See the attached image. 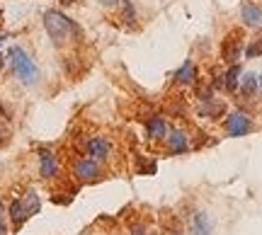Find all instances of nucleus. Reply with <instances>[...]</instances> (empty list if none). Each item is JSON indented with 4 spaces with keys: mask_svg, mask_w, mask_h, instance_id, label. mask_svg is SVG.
<instances>
[{
    "mask_svg": "<svg viewBox=\"0 0 262 235\" xmlns=\"http://www.w3.org/2000/svg\"><path fill=\"white\" fill-rule=\"evenodd\" d=\"M83 148H85V155L97 160V162H107L110 155H112V141L107 136H102V133H95L90 138H85Z\"/></svg>",
    "mask_w": 262,
    "mask_h": 235,
    "instance_id": "0eeeda50",
    "label": "nucleus"
},
{
    "mask_svg": "<svg viewBox=\"0 0 262 235\" xmlns=\"http://www.w3.org/2000/svg\"><path fill=\"white\" fill-rule=\"evenodd\" d=\"M8 66L12 70V76L17 78L22 85H27V87H32V85H37L41 80V70H39L37 61L29 56L19 44H12L8 49Z\"/></svg>",
    "mask_w": 262,
    "mask_h": 235,
    "instance_id": "f03ea898",
    "label": "nucleus"
},
{
    "mask_svg": "<svg viewBox=\"0 0 262 235\" xmlns=\"http://www.w3.org/2000/svg\"><path fill=\"white\" fill-rule=\"evenodd\" d=\"M224 131L226 136L231 138H243V136H250L255 131V119L250 112L245 109H233L224 116Z\"/></svg>",
    "mask_w": 262,
    "mask_h": 235,
    "instance_id": "7ed1b4c3",
    "label": "nucleus"
},
{
    "mask_svg": "<svg viewBox=\"0 0 262 235\" xmlns=\"http://www.w3.org/2000/svg\"><path fill=\"white\" fill-rule=\"evenodd\" d=\"M257 92H260V97H262V73L257 76Z\"/></svg>",
    "mask_w": 262,
    "mask_h": 235,
    "instance_id": "a878e982",
    "label": "nucleus"
},
{
    "mask_svg": "<svg viewBox=\"0 0 262 235\" xmlns=\"http://www.w3.org/2000/svg\"><path fill=\"white\" fill-rule=\"evenodd\" d=\"M241 78H243V68H241V63H233V66H228L226 70H221V73H216L214 76V90L238 92Z\"/></svg>",
    "mask_w": 262,
    "mask_h": 235,
    "instance_id": "6e6552de",
    "label": "nucleus"
},
{
    "mask_svg": "<svg viewBox=\"0 0 262 235\" xmlns=\"http://www.w3.org/2000/svg\"><path fill=\"white\" fill-rule=\"evenodd\" d=\"M61 175V160L56 153H51L49 148L39 151V177L41 179H56Z\"/></svg>",
    "mask_w": 262,
    "mask_h": 235,
    "instance_id": "9d476101",
    "label": "nucleus"
},
{
    "mask_svg": "<svg viewBox=\"0 0 262 235\" xmlns=\"http://www.w3.org/2000/svg\"><path fill=\"white\" fill-rule=\"evenodd\" d=\"M22 206H25V211H27V216H37L39 211H41V197H39L34 189H27L25 194H22Z\"/></svg>",
    "mask_w": 262,
    "mask_h": 235,
    "instance_id": "dca6fc26",
    "label": "nucleus"
},
{
    "mask_svg": "<svg viewBox=\"0 0 262 235\" xmlns=\"http://www.w3.org/2000/svg\"><path fill=\"white\" fill-rule=\"evenodd\" d=\"M97 3H100L102 8H119L124 0H97Z\"/></svg>",
    "mask_w": 262,
    "mask_h": 235,
    "instance_id": "b1692460",
    "label": "nucleus"
},
{
    "mask_svg": "<svg viewBox=\"0 0 262 235\" xmlns=\"http://www.w3.org/2000/svg\"><path fill=\"white\" fill-rule=\"evenodd\" d=\"M168 235H185V233H182V230H170Z\"/></svg>",
    "mask_w": 262,
    "mask_h": 235,
    "instance_id": "c85d7f7f",
    "label": "nucleus"
},
{
    "mask_svg": "<svg viewBox=\"0 0 262 235\" xmlns=\"http://www.w3.org/2000/svg\"><path fill=\"white\" fill-rule=\"evenodd\" d=\"M196 114L199 119H211V122H219L226 116V100H219V97H211V100H202L196 104Z\"/></svg>",
    "mask_w": 262,
    "mask_h": 235,
    "instance_id": "f8f14e48",
    "label": "nucleus"
},
{
    "mask_svg": "<svg viewBox=\"0 0 262 235\" xmlns=\"http://www.w3.org/2000/svg\"><path fill=\"white\" fill-rule=\"evenodd\" d=\"M0 235H8V211H5L3 199H0Z\"/></svg>",
    "mask_w": 262,
    "mask_h": 235,
    "instance_id": "412c9836",
    "label": "nucleus"
},
{
    "mask_svg": "<svg viewBox=\"0 0 262 235\" xmlns=\"http://www.w3.org/2000/svg\"><path fill=\"white\" fill-rule=\"evenodd\" d=\"M129 233H131V235H158L156 230H148V228L141 226V223H139V226H131V228H129Z\"/></svg>",
    "mask_w": 262,
    "mask_h": 235,
    "instance_id": "4be33fe9",
    "label": "nucleus"
},
{
    "mask_svg": "<svg viewBox=\"0 0 262 235\" xmlns=\"http://www.w3.org/2000/svg\"><path fill=\"white\" fill-rule=\"evenodd\" d=\"M8 39H10V34H5V37H0V46H3V44H5Z\"/></svg>",
    "mask_w": 262,
    "mask_h": 235,
    "instance_id": "cd10ccee",
    "label": "nucleus"
},
{
    "mask_svg": "<svg viewBox=\"0 0 262 235\" xmlns=\"http://www.w3.org/2000/svg\"><path fill=\"white\" fill-rule=\"evenodd\" d=\"M245 51V34L243 29H231L224 37V44H221V61L224 66H233L241 61Z\"/></svg>",
    "mask_w": 262,
    "mask_h": 235,
    "instance_id": "20e7f679",
    "label": "nucleus"
},
{
    "mask_svg": "<svg viewBox=\"0 0 262 235\" xmlns=\"http://www.w3.org/2000/svg\"><path fill=\"white\" fill-rule=\"evenodd\" d=\"M163 143H165V151L170 155H185L192 148V136L185 129H180V126H170Z\"/></svg>",
    "mask_w": 262,
    "mask_h": 235,
    "instance_id": "423d86ee",
    "label": "nucleus"
},
{
    "mask_svg": "<svg viewBox=\"0 0 262 235\" xmlns=\"http://www.w3.org/2000/svg\"><path fill=\"white\" fill-rule=\"evenodd\" d=\"M73 177L80 184H93L97 179H102V162H97L93 158H78L73 162Z\"/></svg>",
    "mask_w": 262,
    "mask_h": 235,
    "instance_id": "39448f33",
    "label": "nucleus"
},
{
    "mask_svg": "<svg viewBox=\"0 0 262 235\" xmlns=\"http://www.w3.org/2000/svg\"><path fill=\"white\" fill-rule=\"evenodd\" d=\"M214 230V223H211V216L206 211H196L192 216V233L194 235H211Z\"/></svg>",
    "mask_w": 262,
    "mask_h": 235,
    "instance_id": "2eb2a0df",
    "label": "nucleus"
},
{
    "mask_svg": "<svg viewBox=\"0 0 262 235\" xmlns=\"http://www.w3.org/2000/svg\"><path fill=\"white\" fill-rule=\"evenodd\" d=\"M245 58H257V56H262V39L257 37V39H253V41H248V46H245Z\"/></svg>",
    "mask_w": 262,
    "mask_h": 235,
    "instance_id": "6ab92c4d",
    "label": "nucleus"
},
{
    "mask_svg": "<svg viewBox=\"0 0 262 235\" xmlns=\"http://www.w3.org/2000/svg\"><path fill=\"white\" fill-rule=\"evenodd\" d=\"M12 138V131H10V124H0V148H5Z\"/></svg>",
    "mask_w": 262,
    "mask_h": 235,
    "instance_id": "aec40b11",
    "label": "nucleus"
},
{
    "mask_svg": "<svg viewBox=\"0 0 262 235\" xmlns=\"http://www.w3.org/2000/svg\"><path fill=\"white\" fill-rule=\"evenodd\" d=\"M170 124H168V116L165 114H150L148 119H146V138L150 143H158L165 138V133H168Z\"/></svg>",
    "mask_w": 262,
    "mask_h": 235,
    "instance_id": "9b49d317",
    "label": "nucleus"
},
{
    "mask_svg": "<svg viewBox=\"0 0 262 235\" xmlns=\"http://www.w3.org/2000/svg\"><path fill=\"white\" fill-rule=\"evenodd\" d=\"M238 92H241L243 100H253L255 95H257V76H255V73H245V76L241 78Z\"/></svg>",
    "mask_w": 262,
    "mask_h": 235,
    "instance_id": "f3484780",
    "label": "nucleus"
},
{
    "mask_svg": "<svg viewBox=\"0 0 262 235\" xmlns=\"http://www.w3.org/2000/svg\"><path fill=\"white\" fill-rule=\"evenodd\" d=\"M3 68H5V56H0V73H3Z\"/></svg>",
    "mask_w": 262,
    "mask_h": 235,
    "instance_id": "bb28decb",
    "label": "nucleus"
},
{
    "mask_svg": "<svg viewBox=\"0 0 262 235\" xmlns=\"http://www.w3.org/2000/svg\"><path fill=\"white\" fill-rule=\"evenodd\" d=\"M241 19H243L245 27L250 29H260L262 27V8L253 0H248L241 5Z\"/></svg>",
    "mask_w": 262,
    "mask_h": 235,
    "instance_id": "ddd939ff",
    "label": "nucleus"
},
{
    "mask_svg": "<svg viewBox=\"0 0 262 235\" xmlns=\"http://www.w3.org/2000/svg\"><path fill=\"white\" fill-rule=\"evenodd\" d=\"M63 8H71V5H78V3H83V0H58Z\"/></svg>",
    "mask_w": 262,
    "mask_h": 235,
    "instance_id": "393cba45",
    "label": "nucleus"
},
{
    "mask_svg": "<svg viewBox=\"0 0 262 235\" xmlns=\"http://www.w3.org/2000/svg\"><path fill=\"white\" fill-rule=\"evenodd\" d=\"M41 25H44L47 37L51 39V44L56 49H66L71 44L83 41V29L78 27V22L68 17L63 10H44Z\"/></svg>",
    "mask_w": 262,
    "mask_h": 235,
    "instance_id": "f257e3e1",
    "label": "nucleus"
},
{
    "mask_svg": "<svg viewBox=\"0 0 262 235\" xmlns=\"http://www.w3.org/2000/svg\"><path fill=\"white\" fill-rule=\"evenodd\" d=\"M196 80H199V70H196V63L192 58H187L182 66L172 73V85L180 87V90H187V87H194Z\"/></svg>",
    "mask_w": 262,
    "mask_h": 235,
    "instance_id": "1a4fd4ad",
    "label": "nucleus"
},
{
    "mask_svg": "<svg viewBox=\"0 0 262 235\" xmlns=\"http://www.w3.org/2000/svg\"><path fill=\"white\" fill-rule=\"evenodd\" d=\"M27 221H29V216H27V211H25V206H22V199L19 197L12 199L8 206V223L12 226V230H19Z\"/></svg>",
    "mask_w": 262,
    "mask_h": 235,
    "instance_id": "4468645a",
    "label": "nucleus"
},
{
    "mask_svg": "<svg viewBox=\"0 0 262 235\" xmlns=\"http://www.w3.org/2000/svg\"><path fill=\"white\" fill-rule=\"evenodd\" d=\"M119 8H122V22L134 25V22H136V8H134V3H131V0H124Z\"/></svg>",
    "mask_w": 262,
    "mask_h": 235,
    "instance_id": "a211bd4d",
    "label": "nucleus"
},
{
    "mask_svg": "<svg viewBox=\"0 0 262 235\" xmlns=\"http://www.w3.org/2000/svg\"><path fill=\"white\" fill-rule=\"evenodd\" d=\"M10 122H12V114H10V109L5 104L0 102V124H10Z\"/></svg>",
    "mask_w": 262,
    "mask_h": 235,
    "instance_id": "5701e85b",
    "label": "nucleus"
}]
</instances>
